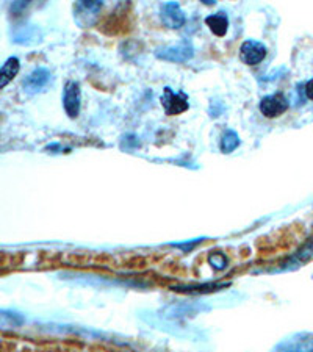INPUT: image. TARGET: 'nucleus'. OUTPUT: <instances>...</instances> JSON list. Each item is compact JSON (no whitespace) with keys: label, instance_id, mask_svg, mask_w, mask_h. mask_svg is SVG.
<instances>
[{"label":"nucleus","instance_id":"nucleus-11","mask_svg":"<svg viewBox=\"0 0 313 352\" xmlns=\"http://www.w3.org/2000/svg\"><path fill=\"white\" fill-rule=\"evenodd\" d=\"M21 69V63L16 56H10V58L5 61V65L0 69V87L5 88L7 85L13 80V78L18 76Z\"/></svg>","mask_w":313,"mask_h":352},{"label":"nucleus","instance_id":"nucleus-5","mask_svg":"<svg viewBox=\"0 0 313 352\" xmlns=\"http://www.w3.org/2000/svg\"><path fill=\"white\" fill-rule=\"evenodd\" d=\"M240 56L243 63L248 66H255L261 63L266 56V47L263 43L254 41V39H249V41H244L240 47Z\"/></svg>","mask_w":313,"mask_h":352},{"label":"nucleus","instance_id":"nucleus-6","mask_svg":"<svg viewBox=\"0 0 313 352\" xmlns=\"http://www.w3.org/2000/svg\"><path fill=\"white\" fill-rule=\"evenodd\" d=\"M80 87L77 82H67L65 87V94H63V105L69 118H77L80 113Z\"/></svg>","mask_w":313,"mask_h":352},{"label":"nucleus","instance_id":"nucleus-2","mask_svg":"<svg viewBox=\"0 0 313 352\" xmlns=\"http://www.w3.org/2000/svg\"><path fill=\"white\" fill-rule=\"evenodd\" d=\"M160 102L163 105L164 113H166L168 116L180 115V113H184L190 109L188 96L185 93H175V91H173L169 87L163 89Z\"/></svg>","mask_w":313,"mask_h":352},{"label":"nucleus","instance_id":"nucleus-3","mask_svg":"<svg viewBox=\"0 0 313 352\" xmlns=\"http://www.w3.org/2000/svg\"><path fill=\"white\" fill-rule=\"evenodd\" d=\"M102 10V2H78L74 10V19L82 28L91 27L98 21Z\"/></svg>","mask_w":313,"mask_h":352},{"label":"nucleus","instance_id":"nucleus-7","mask_svg":"<svg viewBox=\"0 0 313 352\" xmlns=\"http://www.w3.org/2000/svg\"><path fill=\"white\" fill-rule=\"evenodd\" d=\"M162 21L169 28H180L185 24V13L177 2H166L162 5Z\"/></svg>","mask_w":313,"mask_h":352},{"label":"nucleus","instance_id":"nucleus-9","mask_svg":"<svg viewBox=\"0 0 313 352\" xmlns=\"http://www.w3.org/2000/svg\"><path fill=\"white\" fill-rule=\"evenodd\" d=\"M49 80L50 72L45 67H36L32 74H28V77L24 80V89L30 94L38 93L49 83Z\"/></svg>","mask_w":313,"mask_h":352},{"label":"nucleus","instance_id":"nucleus-14","mask_svg":"<svg viewBox=\"0 0 313 352\" xmlns=\"http://www.w3.org/2000/svg\"><path fill=\"white\" fill-rule=\"evenodd\" d=\"M208 262H210V265L213 266L215 270L221 271V270L226 268L227 263H229V260H227V257H226L224 254L215 252V254H212V255H210V257H208Z\"/></svg>","mask_w":313,"mask_h":352},{"label":"nucleus","instance_id":"nucleus-12","mask_svg":"<svg viewBox=\"0 0 313 352\" xmlns=\"http://www.w3.org/2000/svg\"><path fill=\"white\" fill-rule=\"evenodd\" d=\"M227 283H204V285H186V287H173L174 292H184V293H210L216 292L219 288H226Z\"/></svg>","mask_w":313,"mask_h":352},{"label":"nucleus","instance_id":"nucleus-1","mask_svg":"<svg viewBox=\"0 0 313 352\" xmlns=\"http://www.w3.org/2000/svg\"><path fill=\"white\" fill-rule=\"evenodd\" d=\"M155 55L158 58L171 61V63H185V61L191 60L195 55V47L193 44L184 39L175 45H164V47H158L155 50Z\"/></svg>","mask_w":313,"mask_h":352},{"label":"nucleus","instance_id":"nucleus-8","mask_svg":"<svg viewBox=\"0 0 313 352\" xmlns=\"http://www.w3.org/2000/svg\"><path fill=\"white\" fill-rule=\"evenodd\" d=\"M276 352H313V337L310 335H298L281 343Z\"/></svg>","mask_w":313,"mask_h":352},{"label":"nucleus","instance_id":"nucleus-10","mask_svg":"<svg viewBox=\"0 0 313 352\" xmlns=\"http://www.w3.org/2000/svg\"><path fill=\"white\" fill-rule=\"evenodd\" d=\"M206 24L216 36H224L227 30H229V18H227V14L223 13V11L207 16Z\"/></svg>","mask_w":313,"mask_h":352},{"label":"nucleus","instance_id":"nucleus-4","mask_svg":"<svg viewBox=\"0 0 313 352\" xmlns=\"http://www.w3.org/2000/svg\"><path fill=\"white\" fill-rule=\"evenodd\" d=\"M259 109L266 118H277L288 110V100L283 94H270L260 100Z\"/></svg>","mask_w":313,"mask_h":352},{"label":"nucleus","instance_id":"nucleus-13","mask_svg":"<svg viewBox=\"0 0 313 352\" xmlns=\"http://www.w3.org/2000/svg\"><path fill=\"white\" fill-rule=\"evenodd\" d=\"M240 146V136H238L233 130H227V132L223 135V140H221V151L224 154H230Z\"/></svg>","mask_w":313,"mask_h":352},{"label":"nucleus","instance_id":"nucleus-15","mask_svg":"<svg viewBox=\"0 0 313 352\" xmlns=\"http://www.w3.org/2000/svg\"><path fill=\"white\" fill-rule=\"evenodd\" d=\"M304 91H305V96H307V98H309L310 100H313V78H310V80L305 83V88H304Z\"/></svg>","mask_w":313,"mask_h":352}]
</instances>
